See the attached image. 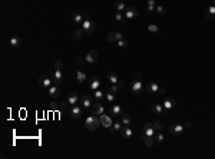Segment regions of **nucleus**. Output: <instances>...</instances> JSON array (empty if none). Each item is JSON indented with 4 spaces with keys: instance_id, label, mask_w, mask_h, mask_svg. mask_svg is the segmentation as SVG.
Returning a JSON list of instances; mask_svg holds the SVG:
<instances>
[{
    "instance_id": "f257e3e1",
    "label": "nucleus",
    "mask_w": 215,
    "mask_h": 159,
    "mask_svg": "<svg viewBox=\"0 0 215 159\" xmlns=\"http://www.w3.org/2000/svg\"><path fill=\"white\" fill-rule=\"evenodd\" d=\"M99 125H100V119H99V116H96V115L88 116L85 120V128L88 131H95V129L99 128Z\"/></svg>"
},
{
    "instance_id": "f03ea898",
    "label": "nucleus",
    "mask_w": 215,
    "mask_h": 159,
    "mask_svg": "<svg viewBox=\"0 0 215 159\" xmlns=\"http://www.w3.org/2000/svg\"><path fill=\"white\" fill-rule=\"evenodd\" d=\"M143 83L141 82V75H138L136 79L132 82V85H130V89H132V92L135 93V95H141L143 90Z\"/></svg>"
},
{
    "instance_id": "7ed1b4c3",
    "label": "nucleus",
    "mask_w": 215,
    "mask_h": 159,
    "mask_svg": "<svg viewBox=\"0 0 215 159\" xmlns=\"http://www.w3.org/2000/svg\"><path fill=\"white\" fill-rule=\"evenodd\" d=\"M83 112H85V107H83V106L75 105V106H72V109H70V116L73 119H79V118L83 116Z\"/></svg>"
},
{
    "instance_id": "20e7f679",
    "label": "nucleus",
    "mask_w": 215,
    "mask_h": 159,
    "mask_svg": "<svg viewBox=\"0 0 215 159\" xmlns=\"http://www.w3.org/2000/svg\"><path fill=\"white\" fill-rule=\"evenodd\" d=\"M138 14H139L138 13V9L136 7H133V6H128L124 12V16H125V19L126 20L135 19V17H138Z\"/></svg>"
},
{
    "instance_id": "39448f33",
    "label": "nucleus",
    "mask_w": 215,
    "mask_h": 159,
    "mask_svg": "<svg viewBox=\"0 0 215 159\" xmlns=\"http://www.w3.org/2000/svg\"><path fill=\"white\" fill-rule=\"evenodd\" d=\"M80 27L85 30V33H89V34H91V33H93V32H95V29H96V25H95V23H93L91 19H86L85 22L80 25Z\"/></svg>"
},
{
    "instance_id": "423d86ee",
    "label": "nucleus",
    "mask_w": 215,
    "mask_h": 159,
    "mask_svg": "<svg viewBox=\"0 0 215 159\" xmlns=\"http://www.w3.org/2000/svg\"><path fill=\"white\" fill-rule=\"evenodd\" d=\"M39 85H40V87H43V89H49V87L53 85V79L49 78L47 75H42L39 78Z\"/></svg>"
},
{
    "instance_id": "0eeeda50",
    "label": "nucleus",
    "mask_w": 215,
    "mask_h": 159,
    "mask_svg": "<svg viewBox=\"0 0 215 159\" xmlns=\"http://www.w3.org/2000/svg\"><path fill=\"white\" fill-rule=\"evenodd\" d=\"M86 17H88V14L86 13H80V12H73V13H72V20H73V23H78V25H82V23L86 20Z\"/></svg>"
},
{
    "instance_id": "6e6552de",
    "label": "nucleus",
    "mask_w": 215,
    "mask_h": 159,
    "mask_svg": "<svg viewBox=\"0 0 215 159\" xmlns=\"http://www.w3.org/2000/svg\"><path fill=\"white\" fill-rule=\"evenodd\" d=\"M163 109H165V112H169V110H172L174 107L176 106V100L174 99V98H165V100H163Z\"/></svg>"
},
{
    "instance_id": "1a4fd4ad",
    "label": "nucleus",
    "mask_w": 215,
    "mask_h": 159,
    "mask_svg": "<svg viewBox=\"0 0 215 159\" xmlns=\"http://www.w3.org/2000/svg\"><path fill=\"white\" fill-rule=\"evenodd\" d=\"M184 125H178V123H174V125L169 126V133L174 135V136H181L184 132Z\"/></svg>"
},
{
    "instance_id": "9d476101",
    "label": "nucleus",
    "mask_w": 215,
    "mask_h": 159,
    "mask_svg": "<svg viewBox=\"0 0 215 159\" xmlns=\"http://www.w3.org/2000/svg\"><path fill=\"white\" fill-rule=\"evenodd\" d=\"M106 78H108V80L111 82L112 85H121V86L124 87V82L119 79V76H118L115 72H109L108 75H106Z\"/></svg>"
},
{
    "instance_id": "9b49d317",
    "label": "nucleus",
    "mask_w": 215,
    "mask_h": 159,
    "mask_svg": "<svg viewBox=\"0 0 215 159\" xmlns=\"http://www.w3.org/2000/svg\"><path fill=\"white\" fill-rule=\"evenodd\" d=\"M99 59V53L96 50H91V52L88 53L85 56V60L89 63V65H93V63H96Z\"/></svg>"
},
{
    "instance_id": "f8f14e48",
    "label": "nucleus",
    "mask_w": 215,
    "mask_h": 159,
    "mask_svg": "<svg viewBox=\"0 0 215 159\" xmlns=\"http://www.w3.org/2000/svg\"><path fill=\"white\" fill-rule=\"evenodd\" d=\"M99 119H100V125L103 126V128H106V129H109L113 123H112V118L109 116V115H100L99 116Z\"/></svg>"
},
{
    "instance_id": "ddd939ff",
    "label": "nucleus",
    "mask_w": 215,
    "mask_h": 159,
    "mask_svg": "<svg viewBox=\"0 0 215 159\" xmlns=\"http://www.w3.org/2000/svg\"><path fill=\"white\" fill-rule=\"evenodd\" d=\"M47 93H49V96H50V98L58 99L62 92H60V89H59V85H52V86L47 89Z\"/></svg>"
},
{
    "instance_id": "4468645a",
    "label": "nucleus",
    "mask_w": 215,
    "mask_h": 159,
    "mask_svg": "<svg viewBox=\"0 0 215 159\" xmlns=\"http://www.w3.org/2000/svg\"><path fill=\"white\" fill-rule=\"evenodd\" d=\"M119 132L122 135V138H125V139H129V138H132V135H133V131H132V128H130L129 125H124Z\"/></svg>"
},
{
    "instance_id": "2eb2a0df",
    "label": "nucleus",
    "mask_w": 215,
    "mask_h": 159,
    "mask_svg": "<svg viewBox=\"0 0 215 159\" xmlns=\"http://www.w3.org/2000/svg\"><path fill=\"white\" fill-rule=\"evenodd\" d=\"M99 87H100V79H99L98 76H92L91 79H89V89L93 92V90H96Z\"/></svg>"
},
{
    "instance_id": "dca6fc26",
    "label": "nucleus",
    "mask_w": 215,
    "mask_h": 159,
    "mask_svg": "<svg viewBox=\"0 0 215 159\" xmlns=\"http://www.w3.org/2000/svg\"><path fill=\"white\" fill-rule=\"evenodd\" d=\"M143 133H145V135H146V136H152V138H154V136H155V128H154V123H149V122H148V123H145V125H143Z\"/></svg>"
},
{
    "instance_id": "f3484780",
    "label": "nucleus",
    "mask_w": 215,
    "mask_h": 159,
    "mask_svg": "<svg viewBox=\"0 0 215 159\" xmlns=\"http://www.w3.org/2000/svg\"><path fill=\"white\" fill-rule=\"evenodd\" d=\"M106 39L109 40V42H112V43H116L121 39H124V34L121 33V32H112V33H109L106 36Z\"/></svg>"
},
{
    "instance_id": "a211bd4d",
    "label": "nucleus",
    "mask_w": 215,
    "mask_h": 159,
    "mask_svg": "<svg viewBox=\"0 0 215 159\" xmlns=\"http://www.w3.org/2000/svg\"><path fill=\"white\" fill-rule=\"evenodd\" d=\"M92 112L93 115H96V116H100V115H103L105 113V106L98 102V103H95V105H92Z\"/></svg>"
},
{
    "instance_id": "6ab92c4d",
    "label": "nucleus",
    "mask_w": 215,
    "mask_h": 159,
    "mask_svg": "<svg viewBox=\"0 0 215 159\" xmlns=\"http://www.w3.org/2000/svg\"><path fill=\"white\" fill-rule=\"evenodd\" d=\"M52 79H53V83L55 85H59L62 80H63V72L59 70V69H55V72L52 75Z\"/></svg>"
},
{
    "instance_id": "aec40b11",
    "label": "nucleus",
    "mask_w": 215,
    "mask_h": 159,
    "mask_svg": "<svg viewBox=\"0 0 215 159\" xmlns=\"http://www.w3.org/2000/svg\"><path fill=\"white\" fill-rule=\"evenodd\" d=\"M79 105H82L85 109H89V107H92V100H91V96L89 95H83L82 98H80V100H79Z\"/></svg>"
},
{
    "instance_id": "412c9836",
    "label": "nucleus",
    "mask_w": 215,
    "mask_h": 159,
    "mask_svg": "<svg viewBox=\"0 0 215 159\" xmlns=\"http://www.w3.org/2000/svg\"><path fill=\"white\" fill-rule=\"evenodd\" d=\"M79 100H80V96H79L76 92H72L69 96H67V103L70 106H75L79 103Z\"/></svg>"
},
{
    "instance_id": "4be33fe9",
    "label": "nucleus",
    "mask_w": 215,
    "mask_h": 159,
    "mask_svg": "<svg viewBox=\"0 0 215 159\" xmlns=\"http://www.w3.org/2000/svg\"><path fill=\"white\" fill-rule=\"evenodd\" d=\"M204 14H205V17H207L208 20L215 19V6L214 4H211V6L207 7V9H205V12H204Z\"/></svg>"
},
{
    "instance_id": "5701e85b",
    "label": "nucleus",
    "mask_w": 215,
    "mask_h": 159,
    "mask_svg": "<svg viewBox=\"0 0 215 159\" xmlns=\"http://www.w3.org/2000/svg\"><path fill=\"white\" fill-rule=\"evenodd\" d=\"M151 110L155 113V115H163V113H165V109H163L162 103H154L152 107H151Z\"/></svg>"
},
{
    "instance_id": "b1692460",
    "label": "nucleus",
    "mask_w": 215,
    "mask_h": 159,
    "mask_svg": "<svg viewBox=\"0 0 215 159\" xmlns=\"http://www.w3.org/2000/svg\"><path fill=\"white\" fill-rule=\"evenodd\" d=\"M145 89H146V92H149V93H158L159 86H158V83H155V82H149V83L145 86Z\"/></svg>"
},
{
    "instance_id": "393cba45",
    "label": "nucleus",
    "mask_w": 215,
    "mask_h": 159,
    "mask_svg": "<svg viewBox=\"0 0 215 159\" xmlns=\"http://www.w3.org/2000/svg\"><path fill=\"white\" fill-rule=\"evenodd\" d=\"M122 113H124V110H122V106H121V105L111 106V115H112V116H121Z\"/></svg>"
},
{
    "instance_id": "a878e982",
    "label": "nucleus",
    "mask_w": 215,
    "mask_h": 159,
    "mask_svg": "<svg viewBox=\"0 0 215 159\" xmlns=\"http://www.w3.org/2000/svg\"><path fill=\"white\" fill-rule=\"evenodd\" d=\"M9 45L12 47H19L22 45V39H20L19 36H13V37H10L9 40Z\"/></svg>"
},
{
    "instance_id": "bb28decb",
    "label": "nucleus",
    "mask_w": 215,
    "mask_h": 159,
    "mask_svg": "<svg viewBox=\"0 0 215 159\" xmlns=\"http://www.w3.org/2000/svg\"><path fill=\"white\" fill-rule=\"evenodd\" d=\"M142 140H143V143L148 146V148H152V146H154V142H155V139H154L152 136H146L145 133L142 135Z\"/></svg>"
},
{
    "instance_id": "cd10ccee",
    "label": "nucleus",
    "mask_w": 215,
    "mask_h": 159,
    "mask_svg": "<svg viewBox=\"0 0 215 159\" xmlns=\"http://www.w3.org/2000/svg\"><path fill=\"white\" fill-rule=\"evenodd\" d=\"M76 79H78V82L83 83L85 80H88V76H86V73H83L82 70H78V72H76Z\"/></svg>"
},
{
    "instance_id": "c85d7f7f",
    "label": "nucleus",
    "mask_w": 215,
    "mask_h": 159,
    "mask_svg": "<svg viewBox=\"0 0 215 159\" xmlns=\"http://www.w3.org/2000/svg\"><path fill=\"white\" fill-rule=\"evenodd\" d=\"M121 122H122V125H130V116L128 113H122L121 115Z\"/></svg>"
},
{
    "instance_id": "c756f323",
    "label": "nucleus",
    "mask_w": 215,
    "mask_h": 159,
    "mask_svg": "<svg viewBox=\"0 0 215 159\" xmlns=\"http://www.w3.org/2000/svg\"><path fill=\"white\" fill-rule=\"evenodd\" d=\"M83 34H85V30H83L82 27H78V29L73 32V39H80Z\"/></svg>"
},
{
    "instance_id": "7c9ffc66",
    "label": "nucleus",
    "mask_w": 215,
    "mask_h": 159,
    "mask_svg": "<svg viewBox=\"0 0 215 159\" xmlns=\"http://www.w3.org/2000/svg\"><path fill=\"white\" fill-rule=\"evenodd\" d=\"M126 7L128 6H125L124 1H116V3H115V9H116V12H121V13H122V12H125V9H126Z\"/></svg>"
},
{
    "instance_id": "2f4dec72",
    "label": "nucleus",
    "mask_w": 215,
    "mask_h": 159,
    "mask_svg": "<svg viewBox=\"0 0 215 159\" xmlns=\"http://www.w3.org/2000/svg\"><path fill=\"white\" fill-rule=\"evenodd\" d=\"M93 96H95V99L98 100V102H102V99L105 98L103 92H100L99 89H96V90H93Z\"/></svg>"
},
{
    "instance_id": "473e14b6",
    "label": "nucleus",
    "mask_w": 215,
    "mask_h": 159,
    "mask_svg": "<svg viewBox=\"0 0 215 159\" xmlns=\"http://www.w3.org/2000/svg\"><path fill=\"white\" fill-rule=\"evenodd\" d=\"M109 129H112V132H118V131H121V129H122V122H121V120L115 122V123H113Z\"/></svg>"
},
{
    "instance_id": "72a5a7b5",
    "label": "nucleus",
    "mask_w": 215,
    "mask_h": 159,
    "mask_svg": "<svg viewBox=\"0 0 215 159\" xmlns=\"http://www.w3.org/2000/svg\"><path fill=\"white\" fill-rule=\"evenodd\" d=\"M105 99H106V102H109V103H113L115 100H116V95L115 93H106V96H105Z\"/></svg>"
},
{
    "instance_id": "f704fd0d",
    "label": "nucleus",
    "mask_w": 215,
    "mask_h": 159,
    "mask_svg": "<svg viewBox=\"0 0 215 159\" xmlns=\"http://www.w3.org/2000/svg\"><path fill=\"white\" fill-rule=\"evenodd\" d=\"M165 12H166V9H165V6H162V4H157V7H155V13L158 14H165Z\"/></svg>"
},
{
    "instance_id": "c9c22d12",
    "label": "nucleus",
    "mask_w": 215,
    "mask_h": 159,
    "mask_svg": "<svg viewBox=\"0 0 215 159\" xmlns=\"http://www.w3.org/2000/svg\"><path fill=\"white\" fill-rule=\"evenodd\" d=\"M163 140H165V136H163L162 132H157V133H155V142H158V143H162Z\"/></svg>"
},
{
    "instance_id": "e433bc0d",
    "label": "nucleus",
    "mask_w": 215,
    "mask_h": 159,
    "mask_svg": "<svg viewBox=\"0 0 215 159\" xmlns=\"http://www.w3.org/2000/svg\"><path fill=\"white\" fill-rule=\"evenodd\" d=\"M121 87H122L121 85H112V86L108 87V92H109V93H115V95H116L118 90H119Z\"/></svg>"
},
{
    "instance_id": "4c0bfd02",
    "label": "nucleus",
    "mask_w": 215,
    "mask_h": 159,
    "mask_svg": "<svg viewBox=\"0 0 215 159\" xmlns=\"http://www.w3.org/2000/svg\"><path fill=\"white\" fill-rule=\"evenodd\" d=\"M146 30H148L149 33H159V27L155 26V25H149V26L146 27Z\"/></svg>"
},
{
    "instance_id": "58836bf2",
    "label": "nucleus",
    "mask_w": 215,
    "mask_h": 159,
    "mask_svg": "<svg viewBox=\"0 0 215 159\" xmlns=\"http://www.w3.org/2000/svg\"><path fill=\"white\" fill-rule=\"evenodd\" d=\"M154 128H155V132H162L163 131L162 122H154Z\"/></svg>"
},
{
    "instance_id": "ea45409f",
    "label": "nucleus",
    "mask_w": 215,
    "mask_h": 159,
    "mask_svg": "<svg viewBox=\"0 0 215 159\" xmlns=\"http://www.w3.org/2000/svg\"><path fill=\"white\" fill-rule=\"evenodd\" d=\"M116 43H118V47H121V49H126L128 47V40L126 39H121Z\"/></svg>"
},
{
    "instance_id": "a19ab883",
    "label": "nucleus",
    "mask_w": 215,
    "mask_h": 159,
    "mask_svg": "<svg viewBox=\"0 0 215 159\" xmlns=\"http://www.w3.org/2000/svg\"><path fill=\"white\" fill-rule=\"evenodd\" d=\"M83 62H86L85 57H82V56H76V57H73V63L75 65H82Z\"/></svg>"
},
{
    "instance_id": "79ce46f5",
    "label": "nucleus",
    "mask_w": 215,
    "mask_h": 159,
    "mask_svg": "<svg viewBox=\"0 0 215 159\" xmlns=\"http://www.w3.org/2000/svg\"><path fill=\"white\" fill-rule=\"evenodd\" d=\"M113 19L116 20V22H124V14L121 13V12H116L115 16H113Z\"/></svg>"
},
{
    "instance_id": "37998d69",
    "label": "nucleus",
    "mask_w": 215,
    "mask_h": 159,
    "mask_svg": "<svg viewBox=\"0 0 215 159\" xmlns=\"http://www.w3.org/2000/svg\"><path fill=\"white\" fill-rule=\"evenodd\" d=\"M55 69L62 70V69H63V62H62V60H56V62H55Z\"/></svg>"
},
{
    "instance_id": "c03bdc74",
    "label": "nucleus",
    "mask_w": 215,
    "mask_h": 159,
    "mask_svg": "<svg viewBox=\"0 0 215 159\" xmlns=\"http://www.w3.org/2000/svg\"><path fill=\"white\" fill-rule=\"evenodd\" d=\"M157 0H146V6H157Z\"/></svg>"
},
{
    "instance_id": "a18cd8bd",
    "label": "nucleus",
    "mask_w": 215,
    "mask_h": 159,
    "mask_svg": "<svg viewBox=\"0 0 215 159\" xmlns=\"http://www.w3.org/2000/svg\"><path fill=\"white\" fill-rule=\"evenodd\" d=\"M155 7L157 6H146V12H148V13H154V12H155Z\"/></svg>"
},
{
    "instance_id": "49530a36",
    "label": "nucleus",
    "mask_w": 215,
    "mask_h": 159,
    "mask_svg": "<svg viewBox=\"0 0 215 159\" xmlns=\"http://www.w3.org/2000/svg\"><path fill=\"white\" fill-rule=\"evenodd\" d=\"M191 126H192V123H191L189 120H187V122L184 123V128H185V129H191Z\"/></svg>"
},
{
    "instance_id": "de8ad7c7",
    "label": "nucleus",
    "mask_w": 215,
    "mask_h": 159,
    "mask_svg": "<svg viewBox=\"0 0 215 159\" xmlns=\"http://www.w3.org/2000/svg\"><path fill=\"white\" fill-rule=\"evenodd\" d=\"M158 93H159V95H162V96H165V95H166V90H165L163 87H159V90H158Z\"/></svg>"
},
{
    "instance_id": "09e8293b",
    "label": "nucleus",
    "mask_w": 215,
    "mask_h": 159,
    "mask_svg": "<svg viewBox=\"0 0 215 159\" xmlns=\"http://www.w3.org/2000/svg\"><path fill=\"white\" fill-rule=\"evenodd\" d=\"M211 1H212V4H214V6H215V0H211Z\"/></svg>"
}]
</instances>
